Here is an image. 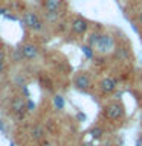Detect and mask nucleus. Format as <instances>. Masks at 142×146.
Wrapping results in <instances>:
<instances>
[{
	"label": "nucleus",
	"instance_id": "b1692460",
	"mask_svg": "<svg viewBox=\"0 0 142 146\" xmlns=\"http://www.w3.org/2000/svg\"><path fill=\"white\" fill-rule=\"evenodd\" d=\"M9 146H15V145H14V143H11V145H9Z\"/></svg>",
	"mask_w": 142,
	"mask_h": 146
},
{
	"label": "nucleus",
	"instance_id": "20e7f679",
	"mask_svg": "<svg viewBox=\"0 0 142 146\" xmlns=\"http://www.w3.org/2000/svg\"><path fill=\"white\" fill-rule=\"evenodd\" d=\"M73 85H75L78 90H87V88H90L92 81H90L89 75H86L84 72H81L73 78Z\"/></svg>",
	"mask_w": 142,
	"mask_h": 146
},
{
	"label": "nucleus",
	"instance_id": "5701e85b",
	"mask_svg": "<svg viewBox=\"0 0 142 146\" xmlns=\"http://www.w3.org/2000/svg\"><path fill=\"white\" fill-rule=\"evenodd\" d=\"M136 146H141V141H137V143H136Z\"/></svg>",
	"mask_w": 142,
	"mask_h": 146
},
{
	"label": "nucleus",
	"instance_id": "f8f14e48",
	"mask_svg": "<svg viewBox=\"0 0 142 146\" xmlns=\"http://www.w3.org/2000/svg\"><path fill=\"white\" fill-rule=\"evenodd\" d=\"M101 38V34H98V32H92V34H89V38H87V44L89 46H96V43L99 41Z\"/></svg>",
	"mask_w": 142,
	"mask_h": 146
},
{
	"label": "nucleus",
	"instance_id": "0eeeda50",
	"mask_svg": "<svg viewBox=\"0 0 142 146\" xmlns=\"http://www.w3.org/2000/svg\"><path fill=\"white\" fill-rule=\"evenodd\" d=\"M20 52L25 59H35L38 56V47L35 44H23L20 47Z\"/></svg>",
	"mask_w": 142,
	"mask_h": 146
},
{
	"label": "nucleus",
	"instance_id": "6e6552de",
	"mask_svg": "<svg viewBox=\"0 0 142 146\" xmlns=\"http://www.w3.org/2000/svg\"><path fill=\"white\" fill-rule=\"evenodd\" d=\"M99 87H101V91H102V93H113L118 87V81L115 79V78H104V79L101 81Z\"/></svg>",
	"mask_w": 142,
	"mask_h": 146
},
{
	"label": "nucleus",
	"instance_id": "f3484780",
	"mask_svg": "<svg viewBox=\"0 0 142 146\" xmlns=\"http://www.w3.org/2000/svg\"><path fill=\"white\" fill-rule=\"evenodd\" d=\"M3 68H5V62H3V55L0 53V73L3 72Z\"/></svg>",
	"mask_w": 142,
	"mask_h": 146
},
{
	"label": "nucleus",
	"instance_id": "aec40b11",
	"mask_svg": "<svg viewBox=\"0 0 142 146\" xmlns=\"http://www.w3.org/2000/svg\"><path fill=\"white\" fill-rule=\"evenodd\" d=\"M5 12H6V11H5V9H3V8H0V15H3V14H5Z\"/></svg>",
	"mask_w": 142,
	"mask_h": 146
},
{
	"label": "nucleus",
	"instance_id": "f257e3e1",
	"mask_svg": "<svg viewBox=\"0 0 142 146\" xmlns=\"http://www.w3.org/2000/svg\"><path fill=\"white\" fill-rule=\"evenodd\" d=\"M95 47L99 53L107 55V53L115 50V38L110 34H101V38H99L98 43H96Z\"/></svg>",
	"mask_w": 142,
	"mask_h": 146
},
{
	"label": "nucleus",
	"instance_id": "a211bd4d",
	"mask_svg": "<svg viewBox=\"0 0 142 146\" xmlns=\"http://www.w3.org/2000/svg\"><path fill=\"white\" fill-rule=\"evenodd\" d=\"M23 93H25V96H26V98H29V90H27L25 85H23Z\"/></svg>",
	"mask_w": 142,
	"mask_h": 146
},
{
	"label": "nucleus",
	"instance_id": "423d86ee",
	"mask_svg": "<svg viewBox=\"0 0 142 146\" xmlns=\"http://www.w3.org/2000/svg\"><path fill=\"white\" fill-rule=\"evenodd\" d=\"M87 29H89V21L84 20L82 17H76L75 20L72 21V31L78 35H82L86 34Z\"/></svg>",
	"mask_w": 142,
	"mask_h": 146
},
{
	"label": "nucleus",
	"instance_id": "1a4fd4ad",
	"mask_svg": "<svg viewBox=\"0 0 142 146\" xmlns=\"http://www.w3.org/2000/svg\"><path fill=\"white\" fill-rule=\"evenodd\" d=\"M44 8H46V12H58L60 0H46Z\"/></svg>",
	"mask_w": 142,
	"mask_h": 146
},
{
	"label": "nucleus",
	"instance_id": "9d476101",
	"mask_svg": "<svg viewBox=\"0 0 142 146\" xmlns=\"http://www.w3.org/2000/svg\"><path fill=\"white\" fill-rule=\"evenodd\" d=\"M115 55H116V58L119 61H125V59H128V56H130V55H128V50L125 47H118Z\"/></svg>",
	"mask_w": 142,
	"mask_h": 146
},
{
	"label": "nucleus",
	"instance_id": "412c9836",
	"mask_svg": "<svg viewBox=\"0 0 142 146\" xmlns=\"http://www.w3.org/2000/svg\"><path fill=\"white\" fill-rule=\"evenodd\" d=\"M82 146H95V145H93V143H84Z\"/></svg>",
	"mask_w": 142,
	"mask_h": 146
},
{
	"label": "nucleus",
	"instance_id": "2eb2a0df",
	"mask_svg": "<svg viewBox=\"0 0 142 146\" xmlns=\"http://www.w3.org/2000/svg\"><path fill=\"white\" fill-rule=\"evenodd\" d=\"M81 50H82V53H84V56H86L87 59H92V58H93V49H92V46L86 44V46H82V47H81Z\"/></svg>",
	"mask_w": 142,
	"mask_h": 146
},
{
	"label": "nucleus",
	"instance_id": "4be33fe9",
	"mask_svg": "<svg viewBox=\"0 0 142 146\" xmlns=\"http://www.w3.org/2000/svg\"><path fill=\"white\" fill-rule=\"evenodd\" d=\"M139 21L142 23V14H141V15H139Z\"/></svg>",
	"mask_w": 142,
	"mask_h": 146
},
{
	"label": "nucleus",
	"instance_id": "ddd939ff",
	"mask_svg": "<svg viewBox=\"0 0 142 146\" xmlns=\"http://www.w3.org/2000/svg\"><path fill=\"white\" fill-rule=\"evenodd\" d=\"M89 134L93 137V139H101V137L104 135V129L101 126H95V128H92V129L89 131Z\"/></svg>",
	"mask_w": 142,
	"mask_h": 146
},
{
	"label": "nucleus",
	"instance_id": "9b49d317",
	"mask_svg": "<svg viewBox=\"0 0 142 146\" xmlns=\"http://www.w3.org/2000/svg\"><path fill=\"white\" fill-rule=\"evenodd\" d=\"M32 135H34V139H35V140H41V139H43V135H44L43 126L35 125V126H34V129H32Z\"/></svg>",
	"mask_w": 142,
	"mask_h": 146
},
{
	"label": "nucleus",
	"instance_id": "39448f33",
	"mask_svg": "<svg viewBox=\"0 0 142 146\" xmlns=\"http://www.w3.org/2000/svg\"><path fill=\"white\" fill-rule=\"evenodd\" d=\"M11 110H12V113L17 116V119H23L25 111H27L26 110V102L21 98H15L12 100V104H11Z\"/></svg>",
	"mask_w": 142,
	"mask_h": 146
},
{
	"label": "nucleus",
	"instance_id": "f03ea898",
	"mask_svg": "<svg viewBox=\"0 0 142 146\" xmlns=\"http://www.w3.org/2000/svg\"><path fill=\"white\" fill-rule=\"evenodd\" d=\"M104 116L109 119V120H119L124 116V107L122 104L119 102H112L109 104L107 107H104Z\"/></svg>",
	"mask_w": 142,
	"mask_h": 146
},
{
	"label": "nucleus",
	"instance_id": "dca6fc26",
	"mask_svg": "<svg viewBox=\"0 0 142 146\" xmlns=\"http://www.w3.org/2000/svg\"><path fill=\"white\" fill-rule=\"evenodd\" d=\"M26 110H27V111H34V110H35V102H32L31 99H27L26 100Z\"/></svg>",
	"mask_w": 142,
	"mask_h": 146
},
{
	"label": "nucleus",
	"instance_id": "6ab92c4d",
	"mask_svg": "<svg viewBox=\"0 0 142 146\" xmlns=\"http://www.w3.org/2000/svg\"><path fill=\"white\" fill-rule=\"evenodd\" d=\"M5 129V125H3V122H2V119H0V131H3Z\"/></svg>",
	"mask_w": 142,
	"mask_h": 146
},
{
	"label": "nucleus",
	"instance_id": "7ed1b4c3",
	"mask_svg": "<svg viewBox=\"0 0 142 146\" xmlns=\"http://www.w3.org/2000/svg\"><path fill=\"white\" fill-rule=\"evenodd\" d=\"M23 25L27 26L32 31H41L43 29V23H41V20L38 18V15H37L35 12H26L25 15H23Z\"/></svg>",
	"mask_w": 142,
	"mask_h": 146
},
{
	"label": "nucleus",
	"instance_id": "4468645a",
	"mask_svg": "<svg viewBox=\"0 0 142 146\" xmlns=\"http://www.w3.org/2000/svg\"><path fill=\"white\" fill-rule=\"evenodd\" d=\"M54 105L57 110H63L64 108V98L63 96H60V94L54 96Z\"/></svg>",
	"mask_w": 142,
	"mask_h": 146
}]
</instances>
